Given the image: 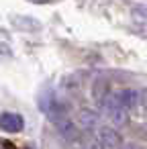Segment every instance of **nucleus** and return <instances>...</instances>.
<instances>
[{"label": "nucleus", "mask_w": 147, "mask_h": 149, "mask_svg": "<svg viewBox=\"0 0 147 149\" xmlns=\"http://www.w3.org/2000/svg\"><path fill=\"white\" fill-rule=\"evenodd\" d=\"M10 25L17 27L19 31H39L41 29V23L31 19V17H25V15H17V17H10Z\"/></svg>", "instance_id": "nucleus-9"}, {"label": "nucleus", "mask_w": 147, "mask_h": 149, "mask_svg": "<svg viewBox=\"0 0 147 149\" xmlns=\"http://www.w3.org/2000/svg\"><path fill=\"white\" fill-rule=\"evenodd\" d=\"M96 143L102 149H118L123 145V137L112 127H98L96 129Z\"/></svg>", "instance_id": "nucleus-3"}, {"label": "nucleus", "mask_w": 147, "mask_h": 149, "mask_svg": "<svg viewBox=\"0 0 147 149\" xmlns=\"http://www.w3.org/2000/svg\"><path fill=\"white\" fill-rule=\"evenodd\" d=\"M118 149H143V147H141L139 143H135V141H127V143L123 141V145H121Z\"/></svg>", "instance_id": "nucleus-11"}, {"label": "nucleus", "mask_w": 147, "mask_h": 149, "mask_svg": "<svg viewBox=\"0 0 147 149\" xmlns=\"http://www.w3.org/2000/svg\"><path fill=\"white\" fill-rule=\"evenodd\" d=\"M39 106H41V110L45 112V116L53 125L59 127L63 120H68V108L55 94H43L41 100H39Z\"/></svg>", "instance_id": "nucleus-1"}, {"label": "nucleus", "mask_w": 147, "mask_h": 149, "mask_svg": "<svg viewBox=\"0 0 147 149\" xmlns=\"http://www.w3.org/2000/svg\"><path fill=\"white\" fill-rule=\"evenodd\" d=\"M0 129L4 133H21L25 129V120L19 112H2L0 114Z\"/></svg>", "instance_id": "nucleus-4"}, {"label": "nucleus", "mask_w": 147, "mask_h": 149, "mask_svg": "<svg viewBox=\"0 0 147 149\" xmlns=\"http://www.w3.org/2000/svg\"><path fill=\"white\" fill-rule=\"evenodd\" d=\"M98 123H100V114L94 108H80L78 125L82 129H98Z\"/></svg>", "instance_id": "nucleus-7"}, {"label": "nucleus", "mask_w": 147, "mask_h": 149, "mask_svg": "<svg viewBox=\"0 0 147 149\" xmlns=\"http://www.w3.org/2000/svg\"><path fill=\"white\" fill-rule=\"evenodd\" d=\"M104 112H106V116H108V120L112 123V125H125L127 123V118H129V110L121 104V100L116 98V94H110V98H108V102L104 104Z\"/></svg>", "instance_id": "nucleus-2"}, {"label": "nucleus", "mask_w": 147, "mask_h": 149, "mask_svg": "<svg viewBox=\"0 0 147 149\" xmlns=\"http://www.w3.org/2000/svg\"><path fill=\"white\" fill-rule=\"evenodd\" d=\"M59 133L70 143H80V139H82V129H78V125L74 120H70V118L59 125Z\"/></svg>", "instance_id": "nucleus-8"}, {"label": "nucleus", "mask_w": 147, "mask_h": 149, "mask_svg": "<svg viewBox=\"0 0 147 149\" xmlns=\"http://www.w3.org/2000/svg\"><path fill=\"white\" fill-rule=\"evenodd\" d=\"M8 57H13V49L4 41H0V59H8Z\"/></svg>", "instance_id": "nucleus-10"}, {"label": "nucleus", "mask_w": 147, "mask_h": 149, "mask_svg": "<svg viewBox=\"0 0 147 149\" xmlns=\"http://www.w3.org/2000/svg\"><path fill=\"white\" fill-rule=\"evenodd\" d=\"M145 98H147V96H145Z\"/></svg>", "instance_id": "nucleus-12"}, {"label": "nucleus", "mask_w": 147, "mask_h": 149, "mask_svg": "<svg viewBox=\"0 0 147 149\" xmlns=\"http://www.w3.org/2000/svg\"><path fill=\"white\" fill-rule=\"evenodd\" d=\"M92 98H94L96 106H100V108H104V104L108 102V98H110V84L104 78L94 80V84H92Z\"/></svg>", "instance_id": "nucleus-5"}, {"label": "nucleus", "mask_w": 147, "mask_h": 149, "mask_svg": "<svg viewBox=\"0 0 147 149\" xmlns=\"http://www.w3.org/2000/svg\"><path fill=\"white\" fill-rule=\"evenodd\" d=\"M116 94V98L121 100V104L131 112V110H135L139 104H141V96H139V92L137 90H133V88H123V90H118V92H114Z\"/></svg>", "instance_id": "nucleus-6"}]
</instances>
